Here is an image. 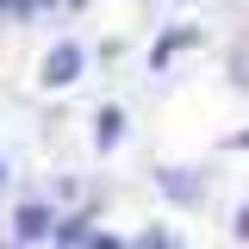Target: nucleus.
<instances>
[{
	"label": "nucleus",
	"instance_id": "5",
	"mask_svg": "<svg viewBox=\"0 0 249 249\" xmlns=\"http://www.w3.org/2000/svg\"><path fill=\"white\" fill-rule=\"evenodd\" d=\"M0 181H6V162H0Z\"/></svg>",
	"mask_w": 249,
	"mask_h": 249
},
{
	"label": "nucleus",
	"instance_id": "4",
	"mask_svg": "<svg viewBox=\"0 0 249 249\" xmlns=\"http://www.w3.org/2000/svg\"><path fill=\"white\" fill-rule=\"evenodd\" d=\"M231 143H237V150H249V131H237V137H231Z\"/></svg>",
	"mask_w": 249,
	"mask_h": 249
},
{
	"label": "nucleus",
	"instance_id": "2",
	"mask_svg": "<svg viewBox=\"0 0 249 249\" xmlns=\"http://www.w3.org/2000/svg\"><path fill=\"white\" fill-rule=\"evenodd\" d=\"M93 124H100V131H93V143H100V150H112V143H119V131H124V112H119V106H106Z\"/></svg>",
	"mask_w": 249,
	"mask_h": 249
},
{
	"label": "nucleus",
	"instance_id": "1",
	"mask_svg": "<svg viewBox=\"0 0 249 249\" xmlns=\"http://www.w3.org/2000/svg\"><path fill=\"white\" fill-rule=\"evenodd\" d=\"M75 75H81V44H56L44 56V88H69Z\"/></svg>",
	"mask_w": 249,
	"mask_h": 249
},
{
	"label": "nucleus",
	"instance_id": "3",
	"mask_svg": "<svg viewBox=\"0 0 249 249\" xmlns=\"http://www.w3.org/2000/svg\"><path fill=\"white\" fill-rule=\"evenodd\" d=\"M44 231H50V212L44 206H25L19 212V237H44Z\"/></svg>",
	"mask_w": 249,
	"mask_h": 249
}]
</instances>
